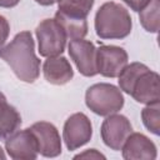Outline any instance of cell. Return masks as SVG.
I'll return each instance as SVG.
<instances>
[{"instance_id":"cell-15","label":"cell","mask_w":160,"mask_h":160,"mask_svg":"<svg viewBox=\"0 0 160 160\" xmlns=\"http://www.w3.org/2000/svg\"><path fill=\"white\" fill-rule=\"evenodd\" d=\"M58 2V14L76 19L84 20L90 14L95 0H56Z\"/></svg>"},{"instance_id":"cell-5","label":"cell","mask_w":160,"mask_h":160,"mask_svg":"<svg viewBox=\"0 0 160 160\" xmlns=\"http://www.w3.org/2000/svg\"><path fill=\"white\" fill-rule=\"evenodd\" d=\"M92 125L90 119L84 112H75L70 115L62 129V140L68 150L74 151L91 140Z\"/></svg>"},{"instance_id":"cell-11","label":"cell","mask_w":160,"mask_h":160,"mask_svg":"<svg viewBox=\"0 0 160 160\" xmlns=\"http://www.w3.org/2000/svg\"><path fill=\"white\" fill-rule=\"evenodd\" d=\"M34 132L39 154L45 158H56L61 154V139L56 126L49 121H38L30 126Z\"/></svg>"},{"instance_id":"cell-3","label":"cell","mask_w":160,"mask_h":160,"mask_svg":"<svg viewBox=\"0 0 160 160\" xmlns=\"http://www.w3.org/2000/svg\"><path fill=\"white\" fill-rule=\"evenodd\" d=\"M86 106L96 115L108 116L120 111L124 106L122 91L109 82H98L88 88L85 92Z\"/></svg>"},{"instance_id":"cell-23","label":"cell","mask_w":160,"mask_h":160,"mask_svg":"<svg viewBox=\"0 0 160 160\" xmlns=\"http://www.w3.org/2000/svg\"><path fill=\"white\" fill-rule=\"evenodd\" d=\"M35 1L42 6H51L56 2V0H35Z\"/></svg>"},{"instance_id":"cell-10","label":"cell","mask_w":160,"mask_h":160,"mask_svg":"<svg viewBox=\"0 0 160 160\" xmlns=\"http://www.w3.org/2000/svg\"><path fill=\"white\" fill-rule=\"evenodd\" d=\"M68 51L81 75L91 78L98 74L96 48L91 41L84 39L71 40L69 42Z\"/></svg>"},{"instance_id":"cell-16","label":"cell","mask_w":160,"mask_h":160,"mask_svg":"<svg viewBox=\"0 0 160 160\" xmlns=\"http://www.w3.org/2000/svg\"><path fill=\"white\" fill-rule=\"evenodd\" d=\"M64 29L66 38L70 40H76V39H84L88 34V21L86 19L84 20H76V19H70L62 15H59L55 12L54 18Z\"/></svg>"},{"instance_id":"cell-12","label":"cell","mask_w":160,"mask_h":160,"mask_svg":"<svg viewBox=\"0 0 160 160\" xmlns=\"http://www.w3.org/2000/svg\"><path fill=\"white\" fill-rule=\"evenodd\" d=\"M125 160H154L158 156L156 145L141 132H131L121 146Z\"/></svg>"},{"instance_id":"cell-2","label":"cell","mask_w":160,"mask_h":160,"mask_svg":"<svg viewBox=\"0 0 160 160\" xmlns=\"http://www.w3.org/2000/svg\"><path fill=\"white\" fill-rule=\"evenodd\" d=\"M94 26L100 39L119 40L130 35L132 21L125 6L115 1H108L98 9Z\"/></svg>"},{"instance_id":"cell-1","label":"cell","mask_w":160,"mask_h":160,"mask_svg":"<svg viewBox=\"0 0 160 160\" xmlns=\"http://www.w3.org/2000/svg\"><path fill=\"white\" fill-rule=\"evenodd\" d=\"M0 58L24 82L31 84L40 75V60L35 55V42L30 31L16 34L8 45L1 46Z\"/></svg>"},{"instance_id":"cell-24","label":"cell","mask_w":160,"mask_h":160,"mask_svg":"<svg viewBox=\"0 0 160 160\" xmlns=\"http://www.w3.org/2000/svg\"><path fill=\"white\" fill-rule=\"evenodd\" d=\"M0 159H1V160H4V159H6V155H5V152H4V150L1 149V146H0Z\"/></svg>"},{"instance_id":"cell-7","label":"cell","mask_w":160,"mask_h":160,"mask_svg":"<svg viewBox=\"0 0 160 160\" xmlns=\"http://www.w3.org/2000/svg\"><path fill=\"white\" fill-rule=\"evenodd\" d=\"M132 132L130 120L121 114L108 115L100 128V134L104 144L111 150H121L126 138Z\"/></svg>"},{"instance_id":"cell-9","label":"cell","mask_w":160,"mask_h":160,"mask_svg":"<svg viewBox=\"0 0 160 160\" xmlns=\"http://www.w3.org/2000/svg\"><path fill=\"white\" fill-rule=\"evenodd\" d=\"M129 95L138 102L150 105L160 101L159 74L146 68L131 85Z\"/></svg>"},{"instance_id":"cell-19","label":"cell","mask_w":160,"mask_h":160,"mask_svg":"<svg viewBox=\"0 0 160 160\" xmlns=\"http://www.w3.org/2000/svg\"><path fill=\"white\" fill-rule=\"evenodd\" d=\"M9 34H10V24L6 20V18H4L2 15H0V48L8 40Z\"/></svg>"},{"instance_id":"cell-17","label":"cell","mask_w":160,"mask_h":160,"mask_svg":"<svg viewBox=\"0 0 160 160\" xmlns=\"http://www.w3.org/2000/svg\"><path fill=\"white\" fill-rule=\"evenodd\" d=\"M159 11L160 0H151L144 9L139 11L140 24L146 31L154 34L159 31Z\"/></svg>"},{"instance_id":"cell-18","label":"cell","mask_w":160,"mask_h":160,"mask_svg":"<svg viewBox=\"0 0 160 160\" xmlns=\"http://www.w3.org/2000/svg\"><path fill=\"white\" fill-rule=\"evenodd\" d=\"M141 120L144 126L154 135H160V105L159 102L146 105L141 110Z\"/></svg>"},{"instance_id":"cell-6","label":"cell","mask_w":160,"mask_h":160,"mask_svg":"<svg viewBox=\"0 0 160 160\" xmlns=\"http://www.w3.org/2000/svg\"><path fill=\"white\" fill-rule=\"evenodd\" d=\"M129 56L125 49L116 45H101L96 49L98 74L105 78H118L128 65Z\"/></svg>"},{"instance_id":"cell-4","label":"cell","mask_w":160,"mask_h":160,"mask_svg":"<svg viewBox=\"0 0 160 160\" xmlns=\"http://www.w3.org/2000/svg\"><path fill=\"white\" fill-rule=\"evenodd\" d=\"M38 51L44 58L61 55L66 46V34L55 19H44L36 26Z\"/></svg>"},{"instance_id":"cell-21","label":"cell","mask_w":160,"mask_h":160,"mask_svg":"<svg viewBox=\"0 0 160 160\" xmlns=\"http://www.w3.org/2000/svg\"><path fill=\"white\" fill-rule=\"evenodd\" d=\"M121 1H124L131 10H134V11H140L141 9H144L151 0H121Z\"/></svg>"},{"instance_id":"cell-13","label":"cell","mask_w":160,"mask_h":160,"mask_svg":"<svg viewBox=\"0 0 160 160\" xmlns=\"http://www.w3.org/2000/svg\"><path fill=\"white\" fill-rule=\"evenodd\" d=\"M42 74L48 82L52 85H65L74 78V70L69 60L64 56H50L44 61Z\"/></svg>"},{"instance_id":"cell-22","label":"cell","mask_w":160,"mask_h":160,"mask_svg":"<svg viewBox=\"0 0 160 160\" xmlns=\"http://www.w3.org/2000/svg\"><path fill=\"white\" fill-rule=\"evenodd\" d=\"M19 2H20V0H0V8L10 9V8L16 6Z\"/></svg>"},{"instance_id":"cell-8","label":"cell","mask_w":160,"mask_h":160,"mask_svg":"<svg viewBox=\"0 0 160 160\" xmlns=\"http://www.w3.org/2000/svg\"><path fill=\"white\" fill-rule=\"evenodd\" d=\"M5 150L14 160H35L39 155L38 141L30 128L16 130L5 139Z\"/></svg>"},{"instance_id":"cell-20","label":"cell","mask_w":160,"mask_h":160,"mask_svg":"<svg viewBox=\"0 0 160 160\" xmlns=\"http://www.w3.org/2000/svg\"><path fill=\"white\" fill-rule=\"evenodd\" d=\"M74 159H105V155L99 152L96 149H88L84 152H80L74 156Z\"/></svg>"},{"instance_id":"cell-14","label":"cell","mask_w":160,"mask_h":160,"mask_svg":"<svg viewBox=\"0 0 160 160\" xmlns=\"http://www.w3.org/2000/svg\"><path fill=\"white\" fill-rule=\"evenodd\" d=\"M20 125L21 116L19 111L8 102L6 96L0 91V141L15 132Z\"/></svg>"}]
</instances>
